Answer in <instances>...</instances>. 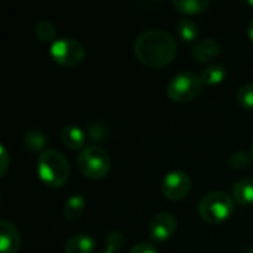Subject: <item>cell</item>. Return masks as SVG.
<instances>
[{"label": "cell", "mask_w": 253, "mask_h": 253, "mask_svg": "<svg viewBox=\"0 0 253 253\" xmlns=\"http://www.w3.org/2000/svg\"><path fill=\"white\" fill-rule=\"evenodd\" d=\"M176 49L175 39L163 30H147L136 37L133 44L136 58L151 68L170 64L176 55Z\"/></svg>", "instance_id": "cell-1"}, {"label": "cell", "mask_w": 253, "mask_h": 253, "mask_svg": "<svg viewBox=\"0 0 253 253\" xmlns=\"http://www.w3.org/2000/svg\"><path fill=\"white\" fill-rule=\"evenodd\" d=\"M37 175L49 188H59L68 182L71 169L64 154L56 150H44L37 157Z\"/></svg>", "instance_id": "cell-2"}, {"label": "cell", "mask_w": 253, "mask_h": 253, "mask_svg": "<svg viewBox=\"0 0 253 253\" xmlns=\"http://www.w3.org/2000/svg\"><path fill=\"white\" fill-rule=\"evenodd\" d=\"M234 212V199L224 191H212L199 203L200 218L211 225L225 222Z\"/></svg>", "instance_id": "cell-3"}, {"label": "cell", "mask_w": 253, "mask_h": 253, "mask_svg": "<svg viewBox=\"0 0 253 253\" xmlns=\"http://www.w3.org/2000/svg\"><path fill=\"white\" fill-rule=\"evenodd\" d=\"M77 165L80 172L87 179H102L108 175L111 162L104 148L95 144H89L80 151Z\"/></svg>", "instance_id": "cell-4"}, {"label": "cell", "mask_w": 253, "mask_h": 253, "mask_svg": "<svg viewBox=\"0 0 253 253\" xmlns=\"http://www.w3.org/2000/svg\"><path fill=\"white\" fill-rule=\"evenodd\" d=\"M203 89V83L199 76L190 71H182L173 76L166 87L169 99L178 104H185L196 99Z\"/></svg>", "instance_id": "cell-5"}, {"label": "cell", "mask_w": 253, "mask_h": 253, "mask_svg": "<svg viewBox=\"0 0 253 253\" xmlns=\"http://www.w3.org/2000/svg\"><path fill=\"white\" fill-rule=\"evenodd\" d=\"M52 59L64 67H77L86 56L84 46L76 39H59L50 46Z\"/></svg>", "instance_id": "cell-6"}, {"label": "cell", "mask_w": 253, "mask_h": 253, "mask_svg": "<svg viewBox=\"0 0 253 253\" xmlns=\"http://www.w3.org/2000/svg\"><path fill=\"white\" fill-rule=\"evenodd\" d=\"M191 185V178L185 172L172 170L162 181V194L170 202H181L190 194Z\"/></svg>", "instance_id": "cell-7"}, {"label": "cell", "mask_w": 253, "mask_h": 253, "mask_svg": "<svg viewBox=\"0 0 253 253\" xmlns=\"http://www.w3.org/2000/svg\"><path fill=\"white\" fill-rule=\"evenodd\" d=\"M176 218L170 212L157 213L150 224V237L154 242H166L176 233Z\"/></svg>", "instance_id": "cell-8"}, {"label": "cell", "mask_w": 253, "mask_h": 253, "mask_svg": "<svg viewBox=\"0 0 253 253\" xmlns=\"http://www.w3.org/2000/svg\"><path fill=\"white\" fill-rule=\"evenodd\" d=\"M21 249V234L9 221H0V252L18 253Z\"/></svg>", "instance_id": "cell-9"}, {"label": "cell", "mask_w": 253, "mask_h": 253, "mask_svg": "<svg viewBox=\"0 0 253 253\" xmlns=\"http://www.w3.org/2000/svg\"><path fill=\"white\" fill-rule=\"evenodd\" d=\"M222 47L215 39H203L197 42L191 49V58L196 62H209L219 56Z\"/></svg>", "instance_id": "cell-10"}, {"label": "cell", "mask_w": 253, "mask_h": 253, "mask_svg": "<svg viewBox=\"0 0 253 253\" xmlns=\"http://www.w3.org/2000/svg\"><path fill=\"white\" fill-rule=\"evenodd\" d=\"M61 141L68 150H83L86 147V135L83 129H80L76 125H68L61 130Z\"/></svg>", "instance_id": "cell-11"}, {"label": "cell", "mask_w": 253, "mask_h": 253, "mask_svg": "<svg viewBox=\"0 0 253 253\" xmlns=\"http://www.w3.org/2000/svg\"><path fill=\"white\" fill-rule=\"evenodd\" d=\"M96 242L89 234H74L65 243V253H93Z\"/></svg>", "instance_id": "cell-12"}, {"label": "cell", "mask_w": 253, "mask_h": 253, "mask_svg": "<svg viewBox=\"0 0 253 253\" xmlns=\"http://www.w3.org/2000/svg\"><path fill=\"white\" fill-rule=\"evenodd\" d=\"M22 145L30 153H43L47 145V136L39 129H28L22 135Z\"/></svg>", "instance_id": "cell-13"}, {"label": "cell", "mask_w": 253, "mask_h": 253, "mask_svg": "<svg viewBox=\"0 0 253 253\" xmlns=\"http://www.w3.org/2000/svg\"><path fill=\"white\" fill-rule=\"evenodd\" d=\"M233 199L239 205H253V178L240 179L233 187Z\"/></svg>", "instance_id": "cell-14"}, {"label": "cell", "mask_w": 253, "mask_h": 253, "mask_svg": "<svg viewBox=\"0 0 253 253\" xmlns=\"http://www.w3.org/2000/svg\"><path fill=\"white\" fill-rule=\"evenodd\" d=\"M172 6L184 15H197L205 12L209 6V0H173Z\"/></svg>", "instance_id": "cell-15"}, {"label": "cell", "mask_w": 253, "mask_h": 253, "mask_svg": "<svg viewBox=\"0 0 253 253\" xmlns=\"http://www.w3.org/2000/svg\"><path fill=\"white\" fill-rule=\"evenodd\" d=\"M84 208H86L84 197H82L79 194H74V196L68 197V200L64 205V211H62L64 218L67 221H77L83 215Z\"/></svg>", "instance_id": "cell-16"}, {"label": "cell", "mask_w": 253, "mask_h": 253, "mask_svg": "<svg viewBox=\"0 0 253 253\" xmlns=\"http://www.w3.org/2000/svg\"><path fill=\"white\" fill-rule=\"evenodd\" d=\"M225 77H227V70L219 64H212V65L206 67L200 74V80L206 86L221 84Z\"/></svg>", "instance_id": "cell-17"}, {"label": "cell", "mask_w": 253, "mask_h": 253, "mask_svg": "<svg viewBox=\"0 0 253 253\" xmlns=\"http://www.w3.org/2000/svg\"><path fill=\"white\" fill-rule=\"evenodd\" d=\"M176 31L184 42H194L200 34L199 25L194 21L187 19V18H181L176 22Z\"/></svg>", "instance_id": "cell-18"}, {"label": "cell", "mask_w": 253, "mask_h": 253, "mask_svg": "<svg viewBox=\"0 0 253 253\" xmlns=\"http://www.w3.org/2000/svg\"><path fill=\"white\" fill-rule=\"evenodd\" d=\"M34 33L40 42H52L56 36V28L50 21H40L36 24Z\"/></svg>", "instance_id": "cell-19"}, {"label": "cell", "mask_w": 253, "mask_h": 253, "mask_svg": "<svg viewBox=\"0 0 253 253\" xmlns=\"http://www.w3.org/2000/svg\"><path fill=\"white\" fill-rule=\"evenodd\" d=\"M237 102L240 104V107H242V108L253 111V84L252 83L243 84V86L237 90Z\"/></svg>", "instance_id": "cell-20"}, {"label": "cell", "mask_w": 253, "mask_h": 253, "mask_svg": "<svg viewBox=\"0 0 253 253\" xmlns=\"http://www.w3.org/2000/svg\"><path fill=\"white\" fill-rule=\"evenodd\" d=\"M230 165L233 169H237V170H243L246 168L251 166V156L248 151H239V153H234L233 157L230 159Z\"/></svg>", "instance_id": "cell-21"}, {"label": "cell", "mask_w": 253, "mask_h": 253, "mask_svg": "<svg viewBox=\"0 0 253 253\" xmlns=\"http://www.w3.org/2000/svg\"><path fill=\"white\" fill-rule=\"evenodd\" d=\"M107 249L111 251V252H116V251H120L123 246H125V237L120 231H111L108 236H107Z\"/></svg>", "instance_id": "cell-22"}, {"label": "cell", "mask_w": 253, "mask_h": 253, "mask_svg": "<svg viewBox=\"0 0 253 253\" xmlns=\"http://www.w3.org/2000/svg\"><path fill=\"white\" fill-rule=\"evenodd\" d=\"M10 166V157L4 145H0V176L3 178Z\"/></svg>", "instance_id": "cell-23"}, {"label": "cell", "mask_w": 253, "mask_h": 253, "mask_svg": "<svg viewBox=\"0 0 253 253\" xmlns=\"http://www.w3.org/2000/svg\"><path fill=\"white\" fill-rule=\"evenodd\" d=\"M129 253H159L156 251V248L150 243H139V245H135L130 252Z\"/></svg>", "instance_id": "cell-24"}, {"label": "cell", "mask_w": 253, "mask_h": 253, "mask_svg": "<svg viewBox=\"0 0 253 253\" xmlns=\"http://www.w3.org/2000/svg\"><path fill=\"white\" fill-rule=\"evenodd\" d=\"M248 34H249L251 40L253 42V19L249 22V25H248Z\"/></svg>", "instance_id": "cell-25"}, {"label": "cell", "mask_w": 253, "mask_h": 253, "mask_svg": "<svg viewBox=\"0 0 253 253\" xmlns=\"http://www.w3.org/2000/svg\"><path fill=\"white\" fill-rule=\"evenodd\" d=\"M98 253H114V252H111V251H108V249H104V251H99Z\"/></svg>", "instance_id": "cell-26"}, {"label": "cell", "mask_w": 253, "mask_h": 253, "mask_svg": "<svg viewBox=\"0 0 253 253\" xmlns=\"http://www.w3.org/2000/svg\"><path fill=\"white\" fill-rule=\"evenodd\" d=\"M245 253H253V246L252 248H249V249H248V251H246Z\"/></svg>", "instance_id": "cell-27"}, {"label": "cell", "mask_w": 253, "mask_h": 253, "mask_svg": "<svg viewBox=\"0 0 253 253\" xmlns=\"http://www.w3.org/2000/svg\"><path fill=\"white\" fill-rule=\"evenodd\" d=\"M248 4H249V6H252V7H253V0H249V1H248Z\"/></svg>", "instance_id": "cell-28"}, {"label": "cell", "mask_w": 253, "mask_h": 253, "mask_svg": "<svg viewBox=\"0 0 253 253\" xmlns=\"http://www.w3.org/2000/svg\"><path fill=\"white\" fill-rule=\"evenodd\" d=\"M252 156H253V145H252Z\"/></svg>", "instance_id": "cell-29"}]
</instances>
